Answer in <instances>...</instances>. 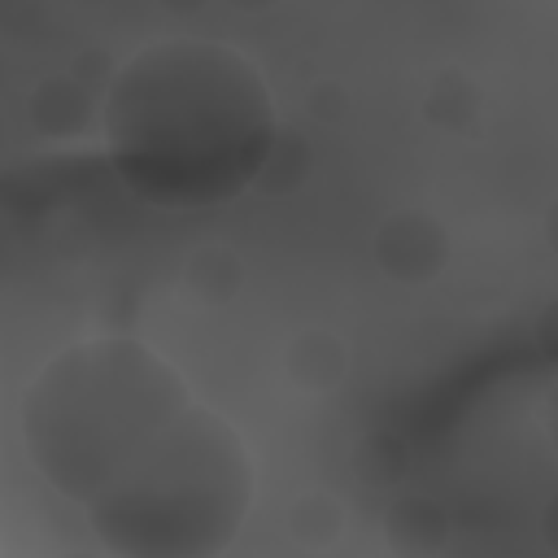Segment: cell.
Returning <instances> with one entry per match:
<instances>
[{"mask_svg": "<svg viewBox=\"0 0 558 558\" xmlns=\"http://www.w3.org/2000/svg\"><path fill=\"white\" fill-rule=\"evenodd\" d=\"M227 423L170 357L135 336H87L57 349L17 405L31 466L83 510L92 536L179 484Z\"/></svg>", "mask_w": 558, "mask_h": 558, "instance_id": "6da1fadb", "label": "cell"}, {"mask_svg": "<svg viewBox=\"0 0 558 558\" xmlns=\"http://www.w3.org/2000/svg\"><path fill=\"white\" fill-rule=\"evenodd\" d=\"M279 135L262 65L209 35H166L135 48L100 96L113 179L161 214H205L257 187Z\"/></svg>", "mask_w": 558, "mask_h": 558, "instance_id": "7a4b0ae2", "label": "cell"}, {"mask_svg": "<svg viewBox=\"0 0 558 558\" xmlns=\"http://www.w3.org/2000/svg\"><path fill=\"white\" fill-rule=\"evenodd\" d=\"M449 253V231L432 209H397L375 231V266L397 283H432Z\"/></svg>", "mask_w": 558, "mask_h": 558, "instance_id": "3957f363", "label": "cell"}, {"mask_svg": "<svg viewBox=\"0 0 558 558\" xmlns=\"http://www.w3.org/2000/svg\"><path fill=\"white\" fill-rule=\"evenodd\" d=\"M349 366H353L349 340L331 327H301L283 344V375L301 392H336L349 379Z\"/></svg>", "mask_w": 558, "mask_h": 558, "instance_id": "277c9868", "label": "cell"}, {"mask_svg": "<svg viewBox=\"0 0 558 558\" xmlns=\"http://www.w3.org/2000/svg\"><path fill=\"white\" fill-rule=\"evenodd\" d=\"M344 532V501L327 488H305L288 506V536L301 549H331Z\"/></svg>", "mask_w": 558, "mask_h": 558, "instance_id": "5b68a950", "label": "cell"}, {"mask_svg": "<svg viewBox=\"0 0 558 558\" xmlns=\"http://www.w3.org/2000/svg\"><path fill=\"white\" fill-rule=\"evenodd\" d=\"M388 541L401 549V554H436L449 536V519L436 501H423V497H405L388 510Z\"/></svg>", "mask_w": 558, "mask_h": 558, "instance_id": "8992f818", "label": "cell"}, {"mask_svg": "<svg viewBox=\"0 0 558 558\" xmlns=\"http://www.w3.org/2000/svg\"><path fill=\"white\" fill-rule=\"evenodd\" d=\"M183 283L192 288L196 301L222 305V301H231V296L240 292V283H244V262H240L227 244H205V248H196V253L187 257Z\"/></svg>", "mask_w": 558, "mask_h": 558, "instance_id": "52a82bcc", "label": "cell"}, {"mask_svg": "<svg viewBox=\"0 0 558 558\" xmlns=\"http://www.w3.org/2000/svg\"><path fill=\"white\" fill-rule=\"evenodd\" d=\"M61 558H100V554H92V549H70V554H61Z\"/></svg>", "mask_w": 558, "mask_h": 558, "instance_id": "ba28073f", "label": "cell"}]
</instances>
